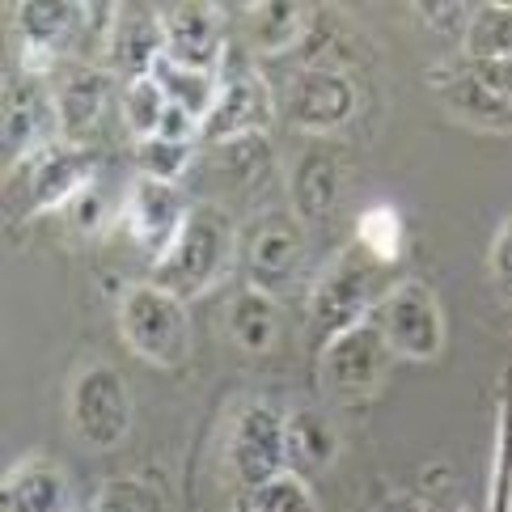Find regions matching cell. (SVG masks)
<instances>
[{"mask_svg":"<svg viewBox=\"0 0 512 512\" xmlns=\"http://www.w3.org/2000/svg\"><path fill=\"white\" fill-rule=\"evenodd\" d=\"M377 276H381V267L360 246L343 250L339 259H331L322 267V276L314 280V288H309V301H305L309 343H314L318 352L335 335L352 331V326H360L364 318L373 314V305L381 301Z\"/></svg>","mask_w":512,"mask_h":512,"instance_id":"obj_2","label":"cell"},{"mask_svg":"<svg viewBox=\"0 0 512 512\" xmlns=\"http://www.w3.org/2000/svg\"><path fill=\"white\" fill-rule=\"evenodd\" d=\"M343 195V161L326 149V144H309V149L292 161L288 170V204L301 225L326 221Z\"/></svg>","mask_w":512,"mask_h":512,"instance_id":"obj_19","label":"cell"},{"mask_svg":"<svg viewBox=\"0 0 512 512\" xmlns=\"http://www.w3.org/2000/svg\"><path fill=\"white\" fill-rule=\"evenodd\" d=\"M89 5H68V0H26L13 5V30L22 39V68L34 77H51L77 39H85Z\"/></svg>","mask_w":512,"mask_h":512,"instance_id":"obj_10","label":"cell"},{"mask_svg":"<svg viewBox=\"0 0 512 512\" xmlns=\"http://www.w3.org/2000/svg\"><path fill=\"white\" fill-rule=\"evenodd\" d=\"M483 512H512V364L496 381V436H491Z\"/></svg>","mask_w":512,"mask_h":512,"instance_id":"obj_24","label":"cell"},{"mask_svg":"<svg viewBox=\"0 0 512 512\" xmlns=\"http://www.w3.org/2000/svg\"><path fill=\"white\" fill-rule=\"evenodd\" d=\"M68 424L89 449H115L132 432V394L115 364H85L68 390Z\"/></svg>","mask_w":512,"mask_h":512,"instance_id":"obj_6","label":"cell"},{"mask_svg":"<svg viewBox=\"0 0 512 512\" xmlns=\"http://www.w3.org/2000/svg\"><path fill=\"white\" fill-rule=\"evenodd\" d=\"M250 512H318V496L305 474L284 470L259 491H250Z\"/></svg>","mask_w":512,"mask_h":512,"instance_id":"obj_28","label":"cell"},{"mask_svg":"<svg viewBox=\"0 0 512 512\" xmlns=\"http://www.w3.org/2000/svg\"><path fill=\"white\" fill-rule=\"evenodd\" d=\"M13 195H22V212H64L81 191L98 182V153L89 144L56 140L39 157H30L22 170H13Z\"/></svg>","mask_w":512,"mask_h":512,"instance_id":"obj_7","label":"cell"},{"mask_svg":"<svg viewBox=\"0 0 512 512\" xmlns=\"http://www.w3.org/2000/svg\"><path fill=\"white\" fill-rule=\"evenodd\" d=\"M166 106H170V98L161 94V85H157L153 77H140V81H132V85H123V123L132 127L136 140L157 136Z\"/></svg>","mask_w":512,"mask_h":512,"instance_id":"obj_30","label":"cell"},{"mask_svg":"<svg viewBox=\"0 0 512 512\" xmlns=\"http://www.w3.org/2000/svg\"><path fill=\"white\" fill-rule=\"evenodd\" d=\"M195 161V144H178V140H161V136H149V140H136V166H140V178H157V182H174L191 170Z\"/></svg>","mask_w":512,"mask_h":512,"instance_id":"obj_29","label":"cell"},{"mask_svg":"<svg viewBox=\"0 0 512 512\" xmlns=\"http://www.w3.org/2000/svg\"><path fill=\"white\" fill-rule=\"evenodd\" d=\"M284 424H288V415L263 398H250L237 407L233 428H229V470L246 496L288 470Z\"/></svg>","mask_w":512,"mask_h":512,"instance_id":"obj_8","label":"cell"},{"mask_svg":"<svg viewBox=\"0 0 512 512\" xmlns=\"http://www.w3.org/2000/svg\"><path fill=\"white\" fill-rule=\"evenodd\" d=\"M390 364H394V347L373 326V318L335 335L318 352V373L326 381V390L339 398H364L381 390V381L390 377Z\"/></svg>","mask_w":512,"mask_h":512,"instance_id":"obj_11","label":"cell"},{"mask_svg":"<svg viewBox=\"0 0 512 512\" xmlns=\"http://www.w3.org/2000/svg\"><path fill=\"white\" fill-rule=\"evenodd\" d=\"M68 504H72L68 474L60 462H51V457L30 453L5 470L0 512H68Z\"/></svg>","mask_w":512,"mask_h":512,"instance_id":"obj_20","label":"cell"},{"mask_svg":"<svg viewBox=\"0 0 512 512\" xmlns=\"http://www.w3.org/2000/svg\"><path fill=\"white\" fill-rule=\"evenodd\" d=\"M191 208L195 204L182 195V187H174V182L136 178V187L127 191L123 216H127V229H132L136 246L157 263L161 254L178 242V233H182V225H187Z\"/></svg>","mask_w":512,"mask_h":512,"instance_id":"obj_14","label":"cell"},{"mask_svg":"<svg viewBox=\"0 0 512 512\" xmlns=\"http://www.w3.org/2000/svg\"><path fill=\"white\" fill-rule=\"evenodd\" d=\"M356 246L369 254L377 267H390L402 259L407 250V225H402V212L390 204H373L360 212L356 221Z\"/></svg>","mask_w":512,"mask_h":512,"instance_id":"obj_26","label":"cell"},{"mask_svg":"<svg viewBox=\"0 0 512 512\" xmlns=\"http://www.w3.org/2000/svg\"><path fill=\"white\" fill-rule=\"evenodd\" d=\"M360 94H356V81L347 77L343 68H301L292 77L288 94H284V119L297 127V132L309 136H326V132H339V127L356 115Z\"/></svg>","mask_w":512,"mask_h":512,"instance_id":"obj_13","label":"cell"},{"mask_svg":"<svg viewBox=\"0 0 512 512\" xmlns=\"http://www.w3.org/2000/svg\"><path fill=\"white\" fill-rule=\"evenodd\" d=\"M119 335L140 360L157 364V369H178L191 352L187 301H178L153 280L132 284L119 297Z\"/></svg>","mask_w":512,"mask_h":512,"instance_id":"obj_3","label":"cell"},{"mask_svg":"<svg viewBox=\"0 0 512 512\" xmlns=\"http://www.w3.org/2000/svg\"><path fill=\"white\" fill-rule=\"evenodd\" d=\"M428 85L441 94L445 111L457 115L462 123L479 127V132H512V98L500 94L496 85H487L470 64H453V68H436L428 72Z\"/></svg>","mask_w":512,"mask_h":512,"instance_id":"obj_18","label":"cell"},{"mask_svg":"<svg viewBox=\"0 0 512 512\" xmlns=\"http://www.w3.org/2000/svg\"><path fill=\"white\" fill-rule=\"evenodd\" d=\"M60 136L56 98H51L47 77L17 68L5 77V102H0V149H5V174L22 170L30 157H39L47 144Z\"/></svg>","mask_w":512,"mask_h":512,"instance_id":"obj_4","label":"cell"},{"mask_svg":"<svg viewBox=\"0 0 512 512\" xmlns=\"http://www.w3.org/2000/svg\"><path fill=\"white\" fill-rule=\"evenodd\" d=\"M229 339L250 356H263L280 339V301L263 288H242L229 305Z\"/></svg>","mask_w":512,"mask_h":512,"instance_id":"obj_22","label":"cell"},{"mask_svg":"<svg viewBox=\"0 0 512 512\" xmlns=\"http://www.w3.org/2000/svg\"><path fill=\"white\" fill-rule=\"evenodd\" d=\"M377 512H428V504L415 500L411 491H390V496L377 504Z\"/></svg>","mask_w":512,"mask_h":512,"instance_id":"obj_36","label":"cell"},{"mask_svg":"<svg viewBox=\"0 0 512 512\" xmlns=\"http://www.w3.org/2000/svg\"><path fill=\"white\" fill-rule=\"evenodd\" d=\"M153 81L161 85V94H166L174 106L191 111L199 119V127H204L212 102H216V89H221V72H195V68L174 64L170 56H161L153 68Z\"/></svg>","mask_w":512,"mask_h":512,"instance_id":"obj_25","label":"cell"},{"mask_svg":"<svg viewBox=\"0 0 512 512\" xmlns=\"http://www.w3.org/2000/svg\"><path fill=\"white\" fill-rule=\"evenodd\" d=\"M161 56H166L161 13L149 9V5H119L111 39H106V72L132 85L140 77H153Z\"/></svg>","mask_w":512,"mask_h":512,"instance_id":"obj_17","label":"cell"},{"mask_svg":"<svg viewBox=\"0 0 512 512\" xmlns=\"http://www.w3.org/2000/svg\"><path fill=\"white\" fill-rule=\"evenodd\" d=\"M369 318L402 360H436L445 352V309L424 280L390 284Z\"/></svg>","mask_w":512,"mask_h":512,"instance_id":"obj_5","label":"cell"},{"mask_svg":"<svg viewBox=\"0 0 512 512\" xmlns=\"http://www.w3.org/2000/svg\"><path fill=\"white\" fill-rule=\"evenodd\" d=\"M284 445H288V470L309 479V474L326 470L339 457V432L318 411H292L284 424Z\"/></svg>","mask_w":512,"mask_h":512,"instance_id":"obj_23","label":"cell"},{"mask_svg":"<svg viewBox=\"0 0 512 512\" xmlns=\"http://www.w3.org/2000/svg\"><path fill=\"white\" fill-rule=\"evenodd\" d=\"M89 512H166V504H161L153 483L123 474V479L102 483L98 500H94V508H89Z\"/></svg>","mask_w":512,"mask_h":512,"instance_id":"obj_31","label":"cell"},{"mask_svg":"<svg viewBox=\"0 0 512 512\" xmlns=\"http://www.w3.org/2000/svg\"><path fill=\"white\" fill-rule=\"evenodd\" d=\"M161 30H166V56L195 72H221L229 43L225 17L216 5H174L161 9Z\"/></svg>","mask_w":512,"mask_h":512,"instance_id":"obj_16","label":"cell"},{"mask_svg":"<svg viewBox=\"0 0 512 512\" xmlns=\"http://www.w3.org/2000/svg\"><path fill=\"white\" fill-rule=\"evenodd\" d=\"M51 98H56V115H60V136L68 144H85L89 132L102 123L106 102H111V72L85 60H68L51 72Z\"/></svg>","mask_w":512,"mask_h":512,"instance_id":"obj_15","label":"cell"},{"mask_svg":"<svg viewBox=\"0 0 512 512\" xmlns=\"http://www.w3.org/2000/svg\"><path fill=\"white\" fill-rule=\"evenodd\" d=\"M64 212L72 216V225H77V229H85V233L98 229V225H102V191H98V182H94L89 191H81Z\"/></svg>","mask_w":512,"mask_h":512,"instance_id":"obj_34","label":"cell"},{"mask_svg":"<svg viewBox=\"0 0 512 512\" xmlns=\"http://www.w3.org/2000/svg\"><path fill=\"white\" fill-rule=\"evenodd\" d=\"M271 119H276V98H271V85L263 81V72L250 64H237L229 51L221 64V89H216L212 111L204 127H199V140L229 144V140L263 136Z\"/></svg>","mask_w":512,"mask_h":512,"instance_id":"obj_9","label":"cell"},{"mask_svg":"<svg viewBox=\"0 0 512 512\" xmlns=\"http://www.w3.org/2000/svg\"><path fill=\"white\" fill-rule=\"evenodd\" d=\"M237 259V225L225 208L195 204L178 242L153 263V284L174 292L178 301H195L225 280V271Z\"/></svg>","mask_w":512,"mask_h":512,"instance_id":"obj_1","label":"cell"},{"mask_svg":"<svg viewBox=\"0 0 512 512\" xmlns=\"http://www.w3.org/2000/svg\"><path fill=\"white\" fill-rule=\"evenodd\" d=\"M242 259L250 288L284 292L305 263V225L292 212H267L242 233Z\"/></svg>","mask_w":512,"mask_h":512,"instance_id":"obj_12","label":"cell"},{"mask_svg":"<svg viewBox=\"0 0 512 512\" xmlns=\"http://www.w3.org/2000/svg\"><path fill=\"white\" fill-rule=\"evenodd\" d=\"M419 22H428L436 34H453V39H466L474 5H415Z\"/></svg>","mask_w":512,"mask_h":512,"instance_id":"obj_32","label":"cell"},{"mask_svg":"<svg viewBox=\"0 0 512 512\" xmlns=\"http://www.w3.org/2000/svg\"><path fill=\"white\" fill-rule=\"evenodd\" d=\"M314 30V9L292 5V0H271V5H250L246 9V34L250 47L263 56H284V51L301 47Z\"/></svg>","mask_w":512,"mask_h":512,"instance_id":"obj_21","label":"cell"},{"mask_svg":"<svg viewBox=\"0 0 512 512\" xmlns=\"http://www.w3.org/2000/svg\"><path fill=\"white\" fill-rule=\"evenodd\" d=\"M428 512H466L462 504H436V508H428Z\"/></svg>","mask_w":512,"mask_h":512,"instance_id":"obj_37","label":"cell"},{"mask_svg":"<svg viewBox=\"0 0 512 512\" xmlns=\"http://www.w3.org/2000/svg\"><path fill=\"white\" fill-rule=\"evenodd\" d=\"M462 47L466 60H512V5H474Z\"/></svg>","mask_w":512,"mask_h":512,"instance_id":"obj_27","label":"cell"},{"mask_svg":"<svg viewBox=\"0 0 512 512\" xmlns=\"http://www.w3.org/2000/svg\"><path fill=\"white\" fill-rule=\"evenodd\" d=\"M479 77L487 81V85H496L500 94H508L512 98V60H466Z\"/></svg>","mask_w":512,"mask_h":512,"instance_id":"obj_35","label":"cell"},{"mask_svg":"<svg viewBox=\"0 0 512 512\" xmlns=\"http://www.w3.org/2000/svg\"><path fill=\"white\" fill-rule=\"evenodd\" d=\"M487 267H491V280H496L504 292H512V216L496 229V237H491Z\"/></svg>","mask_w":512,"mask_h":512,"instance_id":"obj_33","label":"cell"}]
</instances>
